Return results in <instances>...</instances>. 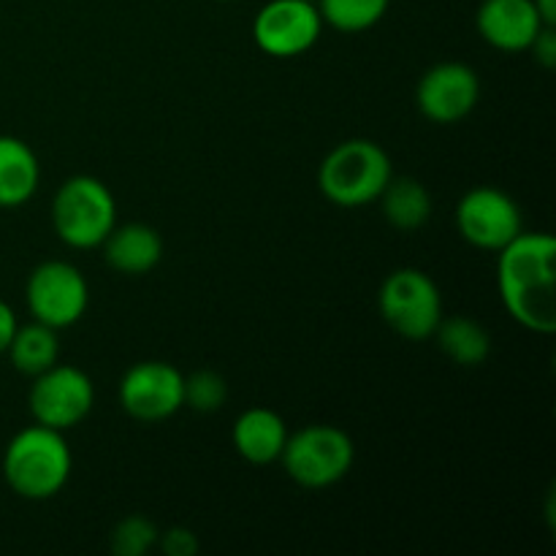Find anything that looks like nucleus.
Returning a JSON list of instances; mask_svg holds the SVG:
<instances>
[{
    "label": "nucleus",
    "mask_w": 556,
    "mask_h": 556,
    "mask_svg": "<svg viewBox=\"0 0 556 556\" xmlns=\"http://www.w3.org/2000/svg\"><path fill=\"white\" fill-rule=\"evenodd\" d=\"M497 288L510 318L535 334L556 331V239L521 231L497 253Z\"/></svg>",
    "instance_id": "nucleus-1"
},
{
    "label": "nucleus",
    "mask_w": 556,
    "mask_h": 556,
    "mask_svg": "<svg viewBox=\"0 0 556 556\" xmlns=\"http://www.w3.org/2000/svg\"><path fill=\"white\" fill-rule=\"evenodd\" d=\"M71 448L65 432L58 429L33 427L22 429L11 438L3 454V478L11 492L22 500H52L63 492L71 478Z\"/></svg>",
    "instance_id": "nucleus-2"
},
{
    "label": "nucleus",
    "mask_w": 556,
    "mask_h": 556,
    "mask_svg": "<svg viewBox=\"0 0 556 556\" xmlns=\"http://www.w3.org/2000/svg\"><path fill=\"white\" fill-rule=\"evenodd\" d=\"M394 177L391 157L378 141L348 139L318 166V188L334 206L356 210L380 199Z\"/></svg>",
    "instance_id": "nucleus-3"
},
{
    "label": "nucleus",
    "mask_w": 556,
    "mask_h": 556,
    "mask_svg": "<svg viewBox=\"0 0 556 556\" xmlns=\"http://www.w3.org/2000/svg\"><path fill=\"white\" fill-rule=\"evenodd\" d=\"M54 233L74 250L101 248L117 226V201L96 177H71L60 185L52 201Z\"/></svg>",
    "instance_id": "nucleus-4"
},
{
    "label": "nucleus",
    "mask_w": 556,
    "mask_h": 556,
    "mask_svg": "<svg viewBox=\"0 0 556 556\" xmlns=\"http://www.w3.org/2000/svg\"><path fill=\"white\" fill-rule=\"evenodd\" d=\"M356 459V445L351 434L331 424H309L296 434H288L282 448V467L288 478L302 489H329L351 472Z\"/></svg>",
    "instance_id": "nucleus-5"
},
{
    "label": "nucleus",
    "mask_w": 556,
    "mask_h": 556,
    "mask_svg": "<svg viewBox=\"0 0 556 556\" xmlns=\"http://www.w3.org/2000/svg\"><path fill=\"white\" fill-rule=\"evenodd\" d=\"M378 307L389 329L410 342L432 340L443 320L438 282L416 266H402L386 277L378 293Z\"/></svg>",
    "instance_id": "nucleus-6"
},
{
    "label": "nucleus",
    "mask_w": 556,
    "mask_h": 556,
    "mask_svg": "<svg viewBox=\"0 0 556 556\" xmlns=\"http://www.w3.org/2000/svg\"><path fill=\"white\" fill-rule=\"evenodd\" d=\"M25 299L33 320L63 331L85 318L90 286L68 261H43L27 277Z\"/></svg>",
    "instance_id": "nucleus-7"
},
{
    "label": "nucleus",
    "mask_w": 556,
    "mask_h": 556,
    "mask_svg": "<svg viewBox=\"0 0 556 556\" xmlns=\"http://www.w3.org/2000/svg\"><path fill=\"white\" fill-rule=\"evenodd\" d=\"M92 402H96V389H92L90 375L60 362L47 372L36 375L27 394V405L36 424L58 429V432L79 427L90 416Z\"/></svg>",
    "instance_id": "nucleus-8"
},
{
    "label": "nucleus",
    "mask_w": 556,
    "mask_h": 556,
    "mask_svg": "<svg viewBox=\"0 0 556 556\" xmlns=\"http://www.w3.org/2000/svg\"><path fill=\"white\" fill-rule=\"evenodd\" d=\"M456 231L472 248L500 253L525 231V217L505 190L481 185L467 190L456 204Z\"/></svg>",
    "instance_id": "nucleus-9"
},
{
    "label": "nucleus",
    "mask_w": 556,
    "mask_h": 556,
    "mask_svg": "<svg viewBox=\"0 0 556 556\" xmlns=\"http://www.w3.org/2000/svg\"><path fill=\"white\" fill-rule=\"evenodd\" d=\"M324 33V20L313 0H269L253 20L255 47L269 58L291 60L309 52Z\"/></svg>",
    "instance_id": "nucleus-10"
},
{
    "label": "nucleus",
    "mask_w": 556,
    "mask_h": 556,
    "mask_svg": "<svg viewBox=\"0 0 556 556\" xmlns=\"http://www.w3.org/2000/svg\"><path fill=\"white\" fill-rule=\"evenodd\" d=\"M119 405L134 421H166L185 407V375L166 362L134 364L119 380Z\"/></svg>",
    "instance_id": "nucleus-11"
},
{
    "label": "nucleus",
    "mask_w": 556,
    "mask_h": 556,
    "mask_svg": "<svg viewBox=\"0 0 556 556\" xmlns=\"http://www.w3.org/2000/svg\"><path fill=\"white\" fill-rule=\"evenodd\" d=\"M481 101V79L465 63H438L418 79L416 106L438 125H456L470 117Z\"/></svg>",
    "instance_id": "nucleus-12"
},
{
    "label": "nucleus",
    "mask_w": 556,
    "mask_h": 556,
    "mask_svg": "<svg viewBox=\"0 0 556 556\" xmlns=\"http://www.w3.org/2000/svg\"><path fill=\"white\" fill-rule=\"evenodd\" d=\"M476 27L483 41L500 52H527L546 22L532 0H483Z\"/></svg>",
    "instance_id": "nucleus-13"
},
{
    "label": "nucleus",
    "mask_w": 556,
    "mask_h": 556,
    "mask_svg": "<svg viewBox=\"0 0 556 556\" xmlns=\"http://www.w3.org/2000/svg\"><path fill=\"white\" fill-rule=\"evenodd\" d=\"M101 248L106 264L125 277L150 275L163 258V237L147 223L114 226Z\"/></svg>",
    "instance_id": "nucleus-14"
},
{
    "label": "nucleus",
    "mask_w": 556,
    "mask_h": 556,
    "mask_svg": "<svg viewBox=\"0 0 556 556\" xmlns=\"http://www.w3.org/2000/svg\"><path fill=\"white\" fill-rule=\"evenodd\" d=\"M231 440L237 454L250 465H275L288 443V427L280 413L269 407H250L233 421Z\"/></svg>",
    "instance_id": "nucleus-15"
},
{
    "label": "nucleus",
    "mask_w": 556,
    "mask_h": 556,
    "mask_svg": "<svg viewBox=\"0 0 556 556\" xmlns=\"http://www.w3.org/2000/svg\"><path fill=\"white\" fill-rule=\"evenodd\" d=\"M41 182L36 152L16 136H0V206L16 210L27 204Z\"/></svg>",
    "instance_id": "nucleus-16"
},
{
    "label": "nucleus",
    "mask_w": 556,
    "mask_h": 556,
    "mask_svg": "<svg viewBox=\"0 0 556 556\" xmlns=\"http://www.w3.org/2000/svg\"><path fill=\"white\" fill-rule=\"evenodd\" d=\"M380 206H383V217L389 220L391 228L396 231H418L421 226H427L429 217H432V195H429L427 185L418 182L413 177H400L386 185V190L380 193Z\"/></svg>",
    "instance_id": "nucleus-17"
},
{
    "label": "nucleus",
    "mask_w": 556,
    "mask_h": 556,
    "mask_svg": "<svg viewBox=\"0 0 556 556\" xmlns=\"http://www.w3.org/2000/svg\"><path fill=\"white\" fill-rule=\"evenodd\" d=\"M434 340H438L440 351L459 367H481L492 353V334L486 331V326L467 315H451V318L443 315L438 331H434Z\"/></svg>",
    "instance_id": "nucleus-18"
},
{
    "label": "nucleus",
    "mask_w": 556,
    "mask_h": 556,
    "mask_svg": "<svg viewBox=\"0 0 556 556\" xmlns=\"http://www.w3.org/2000/svg\"><path fill=\"white\" fill-rule=\"evenodd\" d=\"M5 356L11 358L16 372L27 375V378L47 372L60 358L58 329L38 324V320L27 326H16L14 337H11L9 348H5Z\"/></svg>",
    "instance_id": "nucleus-19"
},
{
    "label": "nucleus",
    "mask_w": 556,
    "mask_h": 556,
    "mask_svg": "<svg viewBox=\"0 0 556 556\" xmlns=\"http://www.w3.org/2000/svg\"><path fill=\"white\" fill-rule=\"evenodd\" d=\"M324 25L340 33H364L378 25L391 0H315Z\"/></svg>",
    "instance_id": "nucleus-20"
},
{
    "label": "nucleus",
    "mask_w": 556,
    "mask_h": 556,
    "mask_svg": "<svg viewBox=\"0 0 556 556\" xmlns=\"http://www.w3.org/2000/svg\"><path fill=\"white\" fill-rule=\"evenodd\" d=\"M228 402V383L220 372L215 369H195L185 378V407L195 413H210L223 410Z\"/></svg>",
    "instance_id": "nucleus-21"
},
{
    "label": "nucleus",
    "mask_w": 556,
    "mask_h": 556,
    "mask_svg": "<svg viewBox=\"0 0 556 556\" xmlns=\"http://www.w3.org/2000/svg\"><path fill=\"white\" fill-rule=\"evenodd\" d=\"M157 530L150 519L144 516H125L123 521H117L109 535V548L114 556H144L152 548H157Z\"/></svg>",
    "instance_id": "nucleus-22"
},
{
    "label": "nucleus",
    "mask_w": 556,
    "mask_h": 556,
    "mask_svg": "<svg viewBox=\"0 0 556 556\" xmlns=\"http://www.w3.org/2000/svg\"><path fill=\"white\" fill-rule=\"evenodd\" d=\"M157 546L166 556H195L199 554V538L188 527H168L157 535Z\"/></svg>",
    "instance_id": "nucleus-23"
},
{
    "label": "nucleus",
    "mask_w": 556,
    "mask_h": 556,
    "mask_svg": "<svg viewBox=\"0 0 556 556\" xmlns=\"http://www.w3.org/2000/svg\"><path fill=\"white\" fill-rule=\"evenodd\" d=\"M527 52L535 54V63H541L543 68H554L556 65V33H554V25H546L541 33H538V38L532 41V47L527 49Z\"/></svg>",
    "instance_id": "nucleus-24"
},
{
    "label": "nucleus",
    "mask_w": 556,
    "mask_h": 556,
    "mask_svg": "<svg viewBox=\"0 0 556 556\" xmlns=\"http://www.w3.org/2000/svg\"><path fill=\"white\" fill-rule=\"evenodd\" d=\"M16 326H20V324H16L14 309H11L9 304L0 299V356H3L5 348H9V342H11V337H14Z\"/></svg>",
    "instance_id": "nucleus-25"
},
{
    "label": "nucleus",
    "mask_w": 556,
    "mask_h": 556,
    "mask_svg": "<svg viewBox=\"0 0 556 556\" xmlns=\"http://www.w3.org/2000/svg\"><path fill=\"white\" fill-rule=\"evenodd\" d=\"M546 25H556V0H532Z\"/></svg>",
    "instance_id": "nucleus-26"
},
{
    "label": "nucleus",
    "mask_w": 556,
    "mask_h": 556,
    "mask_svg": "<svg viewBox=\"0 0 556 556\" xmlns=\"http://www.w3.org/2000/svg\"><path fill=\"white\" fill-rule=\"evenodd\" d=\"M223 3H228V0H223Z\"/></svg>",
    "instance_id": "nucleus-27"
},
{
    "label": "nucleus",
    "mask_w": 556,
    "mask_h": 556,
    "mask_svg": "<svg viewBox=\"0 0 556 556\" xmlns=\"http://www.w3.org/2000/svg\"><path fill=\"white\" fill-rule=\"evenodd\" d=\"M313 3H315V0H313Z\"/></svg>",
    "instance_id": "nucleus-28"
}]
</instances>
